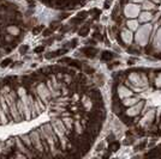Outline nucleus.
Segmentation results:
<instances>
[{
  "instance_id": "f03ea898",
  "label": "nucleus",
  "mask_w": 161,
  "mask_h": 159,
  "mask_svg": "<svg viewBox=\"0 0 161 159\" xmlns=\"http://www.w3.org/2000/svg\"><path fill=\"white\" fill-rule=\"evenodd\" d=\"M29 29L24 11L13 0H0V60L14 52Z\"/></svg>"
},
{
  "instance_id": "f257e3e1",
  "label": "nucleus",
  "mask_w": 161,
  "mask_h": 159,
  "mask_svg": "<svg viewBox=\"0 0 161 159\" xmlns=\"http://www.w3.org/2000/svg\"><path fill=\"white\" fill-rule=\"evenodd\" d=\"M106 117L99 86L71 63L0 77V158L85 157Z\"/></svg>"
},
{
  "instance_id": "7ed1b4c3",
  "label": "nucleus",
  "mask_w": 161,
  "mask_h": 159,
  "mask_svg": "<svg viewBox=\"0 0 161 159\" xmlns=\"http://www.w3.org/2000/svg\"><path fill=\"white\" fill-rule=\"evenodd\" d=\"M134 142H135V138H129V139H125V141H124L125 145H132Z\"/></svg>"
}]
</instances>
